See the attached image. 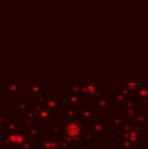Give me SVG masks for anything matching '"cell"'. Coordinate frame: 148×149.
<instances>
[{
  "label": "cell",
  "instance_id": "1",
  "mask_svg": "<svg viewBox=\"0 0 148 149\" xmlns=\"http://www.w3.org/2000/svg\"><path fill=\"white\" fill-rule=\"evenodd\" d=\"M64 134L68 139L76 140L83 135V127L79 122H70L64 127Z\"/></svg>",
  "mask_w": 148,
  "mask_h": 149
}]
</instances>
